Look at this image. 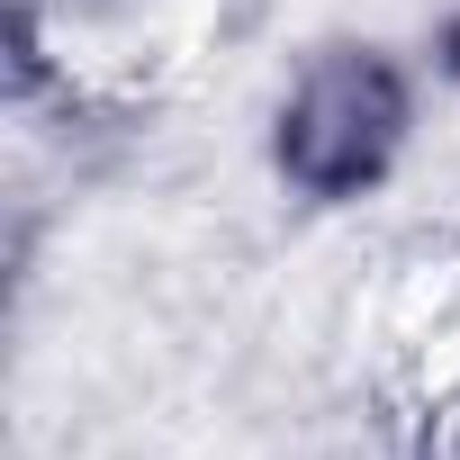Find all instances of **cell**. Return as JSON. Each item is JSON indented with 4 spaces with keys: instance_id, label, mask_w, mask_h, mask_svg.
Wrapping results in <instances>:
<instances>
[{
    "instance_id": "1",
    "label": "cell",
    "mask_w": 460,
    "mask_h": 460,
    "mask_svg": "<svg viewBox=\"0 0 460 460\" xmlns=\"http://www.w3.org/2000/svg\"><path fill=\"white\" fill-rule=\"evenodd\" d=\"M388 127H397V91L379 64H334L307 82L298 118H289V163L316 181V190H343L361 172H379L388 154Z\"/></svg>"
}]
</instances>
